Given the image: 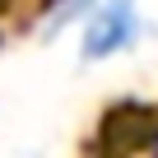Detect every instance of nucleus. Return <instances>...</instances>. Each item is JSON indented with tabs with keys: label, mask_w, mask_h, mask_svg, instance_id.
Instances as JSON below:
<instances>
[{
	"label": "nucleus",
	"mask_w": 158,
	"mask_h": 158,
	"mask_svg": "<svg viewBox=\"0 0 158 158\" xmlns=\"http://www.w3.org/2000/svg\"><path fill=\"white\" fill-rule=\"evenodd\" d=\"M139 37V14L135 0H102V10H89L84 23V60H102Z\"/></svg>",
	"instance_id": "nucleus-1"
}]
</instances>
